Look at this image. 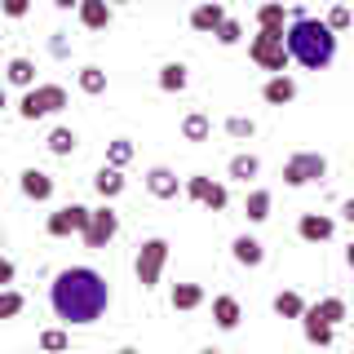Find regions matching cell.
I'll list each match as a JSON object with an SVG mask.
<instances>
[{"label": "cell", "mask_w": 354, "mask_h": 354, "mask_svg": "<svg viewBox=\"0 0 354 354\" xmlns=\"http://www.w3.org/2000/svg\"><path fill=\"white\" fill-rule=\"evenodd\" d=\"M49 306L66 328H88V324H97V319L106 315L111 283H106L102 270H93V266H66V270H58L53 283H49Z\"/></svg>", "instance_id": "1"}, {"label": "cell", "mask_w": 354, "mask_h": 354, "mask_svg": "<svg viewBox=\"0 0 354 354\" xmlns=\"http://www.w3.org/2000/svg\"><path fill=\"white\" fill-rule=\"evenodd\" d=\"M283 40H288L292 62H301L306 71H324V66H332V58H337V31H332L324 18L297 14L292 22H288Z\"/></svg>", "instance_id": "2"}, {"label": "cell", "mask_w": 354, "mask_h": 354, "mask_svg": "<svg viewBox=\"0 0 354 354\" xmlns=\"http://www.w3.org/2000/svg\"><path fill=\"white\" fill-rule=\"evenodd\" d=\"M164 266H169V239H164V235L142 239L138 243V257H133V274H138V283L147 288V292H151V288H160Z\"/></svg>", "instance_id": "3"}, {"label": "cell", "mask_w": 354, "mask_h": 354, "mask_svg": "<svg viewBox=\"0 0 354 354\" xmlns=\"http://www.w3.org/2000/svg\"><path fill=\"white\" fill-rule=\"evenodd\" d=\"M62 106H66V88H62V84H31V88H22L18 115L36 124V120H49V115H58Z\"/></svg>", "instance_id": "4"}, {"label": "cell", "mask_w": 354, "mask_h": 354, "mask_svg": "<svg viewBox=\"0 0 354 354\" xmlns=\"http://www.w3.org/2000/svg\"><path fill=\"white\" fill-rule=\"evenodd\" d=\"M248 58L261 66V71H288V62H292V53H288V40H283V31H266L257 27V36H252L248 44Z\"/></svg>", "instance_id": "5"}, {"label": "cell", "mask_w": 354, "mask_h": 354, "mask_svg": "<svg viewBox=\"0 0 354 354\" xmlns=\"http://www.w3.org/2000/svg\"><path fill=\"white\" fill-rule=\"evenodd\" d=\"M319 177H328V160L319 151H297L292 160L283 164V186H310V182H319Z\"/></svg>", "instance_id": "6"}, {"label": "cell", "mask_w": 354, "mask_h": 354, "mask_svg": "<svg viewBox=\"0 0 354 354\" xmlns=\"http://www.w3.org/2000/svg\"><path fill=\"white\" fill-rule=\"evenodd\" d=\"M80 235H84V243H88V248H106V243L120 235V213H115L111 204L93 208V213H88V226L80 230Z\"/></svg>", "instance_id": "7"}, {"label": "cell", "mask_w": 354, "mask_h": 354, "mask_svg": "<svg viewBox=\"0 0 354 354\" xmlns=\"http://www.w3.org/2000/svg\"><path fill=\"white\" fill-rule=\"evenodd\" d=\"M88 213H93V208H84V204H66V208H58V213H49V221H44V230H49L53 239L80 235V230L88 226Z\"/></svg>", "instance_id": "8"}, {"label": "cell", "mask_w": 354, "mask_h": 354, "mask_svg": "<svg viewBox=\"0 0 354 354\" xmlns=\"http://www.w3.org/2000/svg\"><path fill=\"white\" fill-rule=\"evenodd\" d=\"M297 235H301L306 243H328L332 235H337V221H332L328 213H301V221H297Z\"/></svg>", "instance_id": "9"}, {"label": "cell", "mask_w": 354, "mask_h": 354, "mask_svg": "<svg viewBox=\"0 0 354 354\" xmlns=\"http://www.w3.org/2000/svg\"><path fill=\"white\" fill-rule=\"evenodd\" d=\"M147 191H151L155 199H177V195L186 191V182H182V177H177L173 169H164V164H155V169L147 173Z\"/></svg>", "instance_id": "10"}, {"label": "cell", "mask_w": 354, "mask_h": 354, "mask_svg": "<svg viewBox=\"0 0 354 354\" xmlns=\"http://www.w3.org/2000/svg\"><path fill=\"white\" fill-rule=\"evenodd\" d=\"M221 22H226V5H221V0H204V5L191 9V27L199 36H217Z\"/></svg>", "instance_id": "11"}, {"label": "cell", "mask_w": 354, "mask_h": 354, "mask_svg": "<svg viewBox=\"0 0 354 354\" xmlns=\"http://www.w3.org/2000/svg\"><path fill=\"white\" fill-rule=\"evenodd\" d=\"M18 186H22V195L36 199V204H49V199H53V177L44 173V169H22L18 173Z\"/></svg>", "instance_id": "12"}, {"label": "cell", "mask_w": 354, "mask_h": 354, "mask_svg": "<svg viewBox=\"0 0 354 354\" xmlns=\"http://www.w3.org/2000/svg\"><path fill=\"white\" fill-rule=\"evenodd\" d=\"M261 97H266V102H270V106H288V102H292V97H297V80H292V75H288V71H274L270 80L261 84Z\"/></svg>", "instance_id": "13"}, {"label": "cell", "mask_w": 354, "mask_h": 354, "mask_svg": "<svg viewBox=\"0 0 354 354\" xmlns=\"http://www.w3.org/2000/svg\"><path fill=\"white\" fill-rule=\"evenodd\" d=\"M301 332H306V341H310V346H332V341H337V324L319 319L310 306H306V315H301Z\"/></svg>", "instance_id": "14"}, {"label": "cell", "mask_w": 354, "mask_h": 354, "mask_svg": "<svg viewBox=\"0 0 354 354\" xmlns=\"http://www.w3.org/2000/svg\"><path fill=\"white\" fill-rule=\"evenodd\" d=\"M111 0H80V5H75V14H80V22L88 31H106L111 27Z\"/></svg>", "instance_id": "15"}, {"label": "cell", "mask_w": 354, "mask_h": 354, "mask_svg": "<svg viewBox=\"0 0 354 354\" xmlns=\"http://www.w3.org/2000/svg\"><path fill=\"white\" fill-rule=\"evenodd\" d=\"M239 319H243V310H239V301H235L230 292L213 297V324H217L221 332H235V328H239Z\"/></svg>", "instance_id": "16"}, {"label": "cell", "mask_w": 354, "mask_h": 354, "mask_svg": "<svg viewBox=\"0 0 354 354\" xmlns=\"http://www.w3.org/2000/svg\"><path fill=\"white\" fill-rule=\"evenodd\" d=\"M230 257H235L239 266H248V270H257V266L266 261V248H261V239H252V235H239L235 243H230Z\"/></svg>", "instance_id": "17"}, {"label": "cell", "mask_w": 354, "mask_h": 354, "mask_svg": "<svg viewBox=\"0 0 354 354\" xmlns=\"http://www.w3.org/2000/svg\"><path fill=\"white\" fill-rule=\"evenodd\" d=\"M93 191L102 195V199H115L120 191H124V173H120L115 164H102V169L93 173Z\"/></svg>", "instance_id": "18"}, {"label": "cell", "mask_w": 354, "mask_h": 354, "mask_svg": "<svg viewBox=\"0 0 354 354\" xmlns=\"http://www.w3.org/2000/svg\"><path fill=\"white\" fill-rule=\"evenodd\" d=\"M186 84H191L186 62H164V66H160V88H164V93H182Z\"/></svg>", "instance_id": "19"}, {"label": "cell", "mask_w": 354, "mask_h": 354, "mask_svg": "<svg viewBox=\"0 0 354 354\" xmlns=\"http://www.w3.org/2000/svg\"><path fill=\"white\" fill-rule=\"evenodd\" d=\"M169 301H173V310H199L204 306V288L199 283H173Z\"/></svg>", "instance_id": "20"}, {"label": "cell", "mask_w": 354, "mask_h": 354, "mask_svg": "<svg viewBox=\"0 0 354 354\" xmlns=\"http://www.w3.org/2000/svg\"><path fill=\"white\" fill-rule=\"evenodd\" d=\"M274 315H279V319H301V315H306V297L292 292V288L274 292Z\"/></svg>", "instance_id": "21"}, {"label": "cell", "mask_w": 354, "mask_h": 354, "mask_svg": "<svg viewBox=\"0 0 354 354\" xmlns=\"http://www.w3.org/2000/svg\"><path fill=\"white\" fill-rule=\"evenodd\" d=\"M5 80L18 84V88H31V84H36V62H31V58H9Z\"/></svg>", "instance_id": "22"}, {"label": "cell", "mask_w": 354, "mask_h": 354, "mask_svg": "<svg viewBox=\"0 0 354 354\" xmlns=\"http://www.w3.org/2000/svg\"><path fill=\"white\" fill-rule=\"evenodd\" d=\"M270 204H274V195L257 186V191H248V199H243V217H248V221H266V217H270Z\"/></svg>", "instance_id": "23"}, {"label": "cell", "mask_w": 354, "mask_h": 354, "mask_svg": "<svg viewBox=\"0 0 354 354\" xmlns=\"http://www.w3.org/2000/svg\"><path fill=\"white\" fill-rule=\"evenodd\" d=\"M208 133H213V120H208L204 111H191V115L182 120V138L186 142H208Z\"/></svg>", "instance_id": "24"}, {"label": "cell", "mask_w": 354, "mask_h": 354, "mask_svg": "<svg viewBox=\"0 0 354 354\" xmlns=\"http://www.w3.org/2000/svg\"><path fill=\"white\" fill-rule=\"evenodd\" d=\"M283 18H288L283 14V0H266V5L257 9V27H266V31H288Z\"/></svg>", "instance_id": "25"}, {"label": "cell", "mask_w": 354, "mask_h": 354, "mask_svg": "<svg viewBox=\"0 0 354 354\" xmlns=\"http://www.w3.org/2000/svg\"><path fill=\"white\" fill-rule=\"evenodd\" d=\"M80 93H88V97H97V93H106V71L102 66H80Z\"/></svg>", "instance_id": "26"}, {"label": "cell", "mask_w": 354, "mask_h": 354, "mask_svg": "<svg viewBox=\"0 0 354 354\" xmlns=\"http://www.w3.org/2000/svg\"><path fill=\"white\" fill-rule=\"evenodd\" d=\"M226 173L235 177V182H252V177L261 173V160H257V155H235V160L226 164Z\"/></svg>", "instance_id": "27"}, {"label": "cell", "mask_w": 354, "mask_h": 354, "mask_svg": "<svg viewBox=\"0 0 354 354\" xmlns=\"http://www.w3.org/2000/svg\"><path fill=\"white\" fill-rule=\"evenodd\" d=\"M44 147H49V155H71L80 147V138H75V129H53L49 138H44Z\"/></svg>", "instance_id": "28"}, {"label": "cell", "mask_w": 354, "mask_h": 354, "mask_svg": "<svg viewBox=\"0 0 354 354\" xmlns=\"http://www.w3.org/2000/svg\"><path fill=\"white\" fill-rule=\"evenodd\" d=\"M22 306H27V297L18 288H0V319H18Z\"/></svg>", "instance_id": "29"}, {"label": "cell", "mask_w": 354, "mask_h": 354, "mask_svg": "<svg viewBox=\"0 0 354 354\" xmlns=\"http://www.w3.org/2000/svg\"><path fill=\"white\" fill-rule=\"evenodd\" d=\"M310 310H315L319 319H328V324H341V319H346V301H341V297H324V301H315Z\"/></svg>", "instance_id": "30"}, {"label": "cell", "mask_w": 354, "mask_h": 354, "mask_svg": "<svg viewBox=\"0 0 354 354\" xmlns=\"http://www.w3.org/2000/svg\"><path fill=\"white\" fill-rule=\"evenodd\" d=\"M129 160H133V142H129V138H115V142L106 147V164H115V169H124Z\"/></svg>", "instance_id": "31"}, {"label": "cell", "mask_w": 354, "mask_h": 354, "mask_svg": "<svg viewBox=\"0 0 354 354\" xmlns=\"http://www.w3.org/2000/svg\"><path fill=\"white\" fill-rule=\"evenodd\" d=\"M239 40H243V22L226 14V22L217 27V44H226V49H230V44H239Z\"/></svg>", "instance_id": "32"}, {"label": "cell", "mask_w": 354, "mask_h": 354, "mask_svg": "<svg viewBox=\"0 0 354 354\" xmlns=\"http://www.w3.org/2000/svg\"><path fill=\"white\" fill-rule=\"evenodd\" d=\"M208 191H213V177H204V173H195V177H186V195L195 199V204H204Z\"/></svg>", "instance_id": "33"}, {"label": "cell", "mask_w": 354, "mask_h": 354, "mask_svg": "<svg viewBox=\"0 0 354 354\" xmlns=\"http://www.w3.org/2000/svg\"><path fill=\"white\" fill-rule=\"evenodd\" d=\"M226 133H230V138H239V142H243V138H252V133H257V124H252L248 115H230V120H226Z\"/></svg>", "instance_id": "34"}, {"label": "cell", "mask_w": 354, "mask_h": 354, "mask_svg": "<svg viewBox=\"0 0 354 354\" xmlns=\"http://www.w3.org/2000/svg\"><path fill=\"white\" fill-rule=\"evenodd\" d=\"M324 22H328V27H332V31H346V27H350V22H354V14H350V9H346V5H332Z\"/></svg>", "instance_id": "35"}, {"label": "cell", "mask_w": 354, "mask_h": 354, "mask_svg": "<svg viewBox=\"0 0 354 354\" xmlns=\"http://www.w3.org/2000/svg\"><path fill=\"white\" fill-rule=\"evenodd\" d=\"M40 346L44 350H66V346H71V337H66L62 328H49V332H40Z\"/></svg>", "instance_id": "36"}, {"label": "cell", "mask_w": 354, "mask_h": 354, "mask_svg": "<svg viewBox=\"0 0 354 354\" xmlns=\"http://www.w3.org/2000/svg\"><path fill=\"white\" fill-rule=\"evenodd\" d=\"M0 14H5V18H27L31 0H0Z\"/></svg>", "instance_id": "37"}, {"label": "cell", "mask_w": 354, "mask_h": 354, "mask_svg": "<svg viewBox=\"0 0 354 354\" xmlns=\"http://www.w3.org/2000/svg\"><path fill=\"white\" fill-rule=\"evenodd\" d=\"M14 274H18V266L9 261V257H0V288H9V283H14Z\"/></svg>", "instance_id": "38"}, {"label": "cell", "mask_w": 354, "mask_h": 354, "mask_svg": "<svg viewBox=\"0 0 354 354\" xmlns=\"http://www.w3.org/2000/svg\"><path fill=\"white\" fill-rule=\"evenodd\" d=\"M341 217H346V221H350V226H354V195L346 199V204H341Z\"/></svg>", "instance_id": "39"}, {"label": "cell", "mask_w": 354, "mask_h": 354, "mask_svg": "<svg viewBox=\"0 0 354 354\" xmlns=\"http://www.w3.org/2000/svg\"><path fill=\"white\" fill-rule=\"evenodd\" d=\"M53 5H58V9H75V5H80V0H53Z\"/></svg>", "instance_id": "40"}, {"label": "cell", "mask_w": 354, "mask_h": 354, "mask_svg": "<svg viewBox=\"0 0 354 354\" xmlns=\"http://www.w3.org/2000/svg\"><path fill=\"white\" fill-rule=\"evenodd\" d=\"M346 266H350V270H354V243H350V248H346Z\"/></svg>", "instance_id": "41"}, {"label": "cell", "mask_w": 354, "mask_h": 354, "mask_svg": "<svg viewBox=\"0 0 354 354\" xmlns=\"http://www.w3.org/2000/svg\"><path fill=\"white\" fill-rule=\"evenodd\" d=\"M9 106V93H5V84H0V111H5Z\"/></svg>", "instance_id": "42"}, {"label": "cell", "mask_w": 354, "mask_h": 354, "mask_svg": "<svg viewBox=\"0 0 354 354\" xmlns=\"http://www.w3.org/2000/svg\"><path fill=\"white\" fill-rule=\"evenodd\" d=\"M111 5H129V0H111Z\"/></svg>", "instance_id": "43"}, {"label": "cell", "mask_w": 354, "mask_h": 354, "mask_svg": "<svg viewBox=\"0 0 354 354\" xmlns=\"http://www.w3.org/2000/svg\"><path fill=\"white\" fill-rule=\"evenodd\" d=\"M0 248H5V230H0Z\"/></svg>", "instance_id": "44"}]
</instances>
